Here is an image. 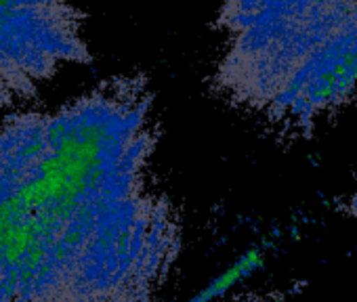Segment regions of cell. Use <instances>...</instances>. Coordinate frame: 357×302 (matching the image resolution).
Listing matches in <instances>:
<instances>
[{"label":"cell","instance_id":"2","mask_svg":"<svg viewBox=\"0 0 357 302\" xmlns=\"http://www.w3.org/2000/svg\"><path fill=\"white\" fill-rule=\"evenodd\" d=\"M213 88L286 130L357 103V0H219Z\"/></svg>","mask_w":357,"mask_h":302},{"label":"cell","instance_id":"3","mask_svg":"<svg viewBox=\"0 0 357 302\" xmlns=\"http://www.w3.org/2000/svg\"><path fill=\"white\" fill-rule=\"evenodd\" d=\"M82 0H0V105L30 99L70 65L91 63Z\"/></svg>","mask_w":357,"mask_h":302},{"label":"cell","instance_id":"1","mask_svg":"<svg viewBox=\"0 0 357 302\" xmlns=\"http://www.w3.org/2000/svg\"><path fill=\"white\" fill-rule=\"evenodd\" d=\"M143 76L0 124V302H155L183 252Z\"/></svg>","mask_w":357,"mask_h":302}]
</instances>
